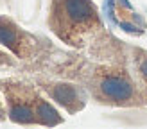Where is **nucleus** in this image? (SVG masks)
Here are the masks:
<instances>
[{"instance_id": "nucleus-1", "label": "nucleus", "mask_w": 147, "mask_h": 129, "mask_svg": "<svg viewBox=\"0 0 147 129\" xmlns=\"http://www.w3.org/2000/svg\"><path fill=\"white\" fill-rule=\"evenodd\" d=\"M49 27L63 43L84 47L102 29V22L92 0H52Z\"/></svg>"}, {"instance_id": "nucleus-2", "label": "nucleus", "mask_w": 147, "mask_h": 129, "mask_svg": "<svg viewBox=\"0 0 147 129\" xmlns=\"http://www.w3.org/2000/svg\"><path fill=\"white\" fill-rule=\"evenodd\" d=\"M0 91L7 104V117L22 126H57L63 118L57 110L45 100L32 84L7 77L0 79Z\"/></svg>"}, {"instance_id": "nucleus-3", "label": "nucleus", "mask_w": 147, "mask_h": 129, "mask_svg": "<svg viewBox=\"0 0 147 129\" xmlns=\"http://www.w3.org/2000/svg\"><path fill=\"white\" fill-rule=\"evenodd\" d=\"M93 95L99 102L113 106H133L145 100L144 90H138L136 83L126 70L108 68L99 70L93 75Z\"/></svg>"}, {"instance_id": "nucleus-4", "label": "nucleus", "mask_w": 147, "mask_h": 129, "mask_svg": "<svg viewBox=\"0 0 147 129\" xmlns=\"http://www.w3.org/2000/svg\"><path fill=\"white\" fill-rule=\"evenodd\" d=\"M0 45H4L20 59H29L36 48V38L20 29L11 18L0 16Z\"/></svg>"}, {"instance_id": "nucleus-5", "label": "nucleus", "mask_w": 147, "mask_h": 129, "mask_svg": "<svg viewBox=\"0 0 147 129\" xmlns=\"http://www.w3.org/2000/svg\"><path fill=\"white\" fill-rule=\"evenodd\" d=\"M43 90H45L50 97L54 100H57L61 106H65L68 110V113H76L79 110H83L84 108V95L83 91H79L77 86L74 84H67V83H54V84H45L43 86Z\"/></svg>"}, {"instance_id": "nucleus-6", "label": "nucleus", "mask_w": 147, "mask_h": 129, "mask_svg": "<svg viewBox=\"0 0 147 129\" xmlns=\"http://www.w3.org/2000/svg\"><path fill=\"white\" fill-rule=\"evenodd\" d=\"M138 74H140L142 77H144V81L147 83V54H144V59H140L138 61Z\"/></svg>"}, {"instance_id": "nucleus-7", "label": "nucleus", "mask_w": 147, "mask_h": 129, "mask_svg": "<svg viewBox=\"0 0 147 129\" xmlns=\"http://www.w3.org/2000/svg\"><path fill=\"white\" fill-rule=\"evenodd\" d=\"M4 64H13V61L9 59V56H7V54L0 52V67H4Z\"/></svg>"}, {"instance_id": "nucleus-8", "label": "nucleus", "mask_w": 147, "mask_h": 129, "mask_svg": "<svg viewBox=\"0 0 147 129\" xmlns=\"http://www.w3.org/2000/svg\"><path fill=\"white\" fill-rule=\"evenodd\" d=\"M5 115H7V111H5V106H4V100L0 97V120H5Z\"/></svg>"}]
</instances>
